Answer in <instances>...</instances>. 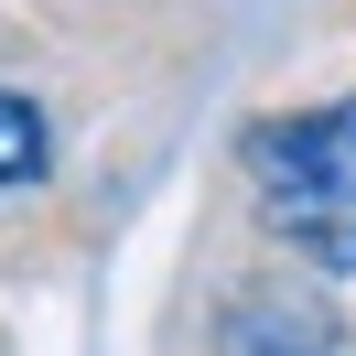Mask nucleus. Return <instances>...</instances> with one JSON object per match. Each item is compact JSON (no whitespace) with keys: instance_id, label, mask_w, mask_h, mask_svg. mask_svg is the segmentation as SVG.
Listing matches in <instances>:
<instances>
[{"instance_id":"obj_1","label":"nucleus","mask_w":356,"mask_h":356,"mask_svg":"<svg viewBox=\"0 0 356 356\" xmlns=\"http://www.w3.org/2000/svg\"><path fill=\"white\" fill-rule=\"evenodd\" d=\"M248 205L291 259H313L324 281H356V97L259 119L248 130Z\"/></svg>"},{"instance_id":"obj_2","label":"nucleus","mask_w":356,"mask_h":356,"mask_svg":"<svg viewBox=\"0 0 356 356\" xmlns=\"http://www.w3.org/2000/svg\"><path fill=\"white\" fill-rule=\"evenodd\" d=\"M227 346L238 356H334V313L302 302V291H270V302H248L227 324Z\"/></svg>"},{"instance_id":"obj_3","label":"nucleus","mask_w":356,"mask_h":356,"mask_svg":"<svg viewBox=\"0 0 356 356\" xmlns=\"http://www.w3.org/2000/svg\"><path fill=\"white\" fill-rule=\"evenodd\" d=\"M44 173H54V119L22 87H0V195L11 184H44Z\"/></svg>"}]
</instances>
